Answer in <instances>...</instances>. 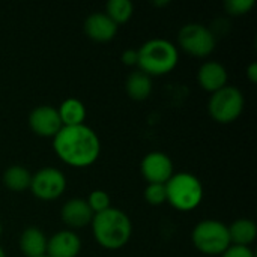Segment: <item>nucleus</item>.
<instances>
[{"label": "nucleus", "mask_w": 257, "mask_h": 257, "mask_svg": "<svg viewBox=\"0 0 257 257\" xmlns=\"http://www.w3.org/2000/svg\"><path fill=\"white\" fill-rule=\"evenodd\" d=\"M53 149L56 155L71 167H89L101 154V142L98 134L87 125L62 126L53 137Z\"/></svg>", "instance_id": "nucleus-1"}, {"label": "nucleus", "mask_w": 257, "mask_h": 257, "mask_svg": "<svg viewBox=\"0 0 257 257\" xmlns=\"http://www.w3.org/2000/svg\"><path fill=\"white\" fill-rule=\"evenodd\" d=\"M90 224L96 242L107 250L122 248L128 244L133 233L130 217L116 208L95 214Z\"/></svg>", "instance_id": "nucleus-2"}, {"label": "nucleus", "mask_w": 257, "mask_h": 257, "mask_svg": "<svg viewBox=\"0 0 257 257\" xmlns=\"http://www.w3.org/2000/svg\"><path fill=\"white\" fill-rule=\"evenodd\" d=\"M137 66L149 77L172 72L179 60L178 48L167 39L155 38L146 41L137 50Z\"/></svg>", "instance_id": "nucleus-3"}, {"label": "nucleus", "mask_w": 257, "mask_h": 257, "mask_svg": "<svg viewBox=\"0 0 257 257\" xmlns=\"http://www.w3.org/2000/svg\"><path fill=\"white\" fill-rule=\"evenodd\" d=\"M167 202L178 211L190 212L203 200V187L197 176L191 173H173L166 182Z\"/></svg>", "instance_id": "nucleus-4"}, {"label": "nucleus", "mask_w": 257, "mask_h": 257, "mask_svg": "<svg viewBox=\"0 0 257 257\" xmlns=\"http://www.w3.org/2000/svg\"><path fill=\"white\" fill-rule=\"evenodd\" d=\"M194 247L206 256H221L230 245L229 227L218 220H203L193 229Z\"/></svg>", "instance_id": "nucleus-5"}, {"label": "nucleus", "mask_w": 257, "mask_h": 257, "mask_svg": "<svg viewBox=\"0 0 257 257\" xmlns=\"http://www.w3.org/2000/svg\"><path fill=\"white\" fill-rule=\"evenodd\" d=\"M244 95L238 87L224 86L212 93L208 102V111L211 117L218 123L235 122L244 110Z\"/></svg>", "instance_id": "nucleus-6"}, {"label": "nucleus", "mask_w": 257, "mask_h": 257, "mask_svg": "<svg viewBox=\"0 0 257 257\" xmlns=\"http://www.w3.org/2000/svg\"><path fill=\"white\" fill-rule=\"evenodd\" d=\"M178 41L182 50L194 57H206L209 56L217 45L215 35L200 23L185 24L178 35Z\"/></svg>", "instance_id": "nucleus-7"}, {"label": "nucleus", "mask_w": 257, "mask_h": 257, "mask_svg": "<svg viewBox=\"0 0 257 257\" xmlns=\"http://www.w3.org/2000/svg\"><path fill=\"white\" fill-rule=\"evenodd\" d=\"M30 190L33 196L41 200H56L66 190V178L57 169L44 167L32 175Z\"/></svg>", "instance_id": "nucleus-8"}, {"label": "nucleus", "mask_w": 257, "mask_h": 257, "mask_svg": "<svg viewBox=\"0 0 257 257\" xmlns=\"http://www.w3.org/2000/svg\"><path fill=\"white\" fill-rule=\"evenodd\" d=\"M142 175L148 184H166L173 176V163L164 152H149L142 161Z\"/></svg>", "instance_id": "nucleus-9"}, {"label": "nucleus", "mask_w": 257, "mask_h": 257, "mask_svg": "<svg viewBox=\"0 0 257 257\" xmlns=\"http://www.w3.org/2000/svg\"><path fill=\"white\" fill-rule=\"evenodd\" d=\"M29 125L39 137H54L63 126L57 108L51 105L35 107L29 114Z\"/></svg>", "instance_id": "nucleus-10"}, {"label": "nucleus", "mask_w": 257, "mask_h": 257, "mask_svg": "<svg viewBox=\"0 0 257 257\" xmlns=\"http://www.w3.org/2000/svg\"><path fill=\"white\" fill-rule=\"evenodd\" d=\"M80 250V236L72 230H60L47 241L48 257H77Z\"/></svg>", "instance_id": "nucleus-11"}, {"label": "nucleus", "mask_w": 257, "mask_h": 257, "mask_svg": "<svg viewBox=\"0 0 257 257\" xmlns=\"http://www.w3.org/2000/svg\"><path fill=\"white\" fill-rule=\"evenodd\" d=\"M117 24L105 12H93L84 21V33L95 42H108L117 33Z\"/></svg>", "instance_id": "nucleus-12"}, {"label": "nucleus", "mask_w": 257, "mask_h": 257, "mask_svg": "<svg viewBox=\"0 0 257 257\" xmlns=\"http://www.w3.org/2000/svg\"><path fill=\"white\" fill-rule=\"evenodd\" d=\"M93 212L84 199H71L68 200L60 211L62 221L71 229H81L92 223Z\"/></svg>", "instance_id": "nucleus-13"}, {"label": "nucleus", "mask_w": 257, "mask_h": 257, "mask_svg": "<svg viewBox=\"0 0 257 257\" xmlns=\"http://www.w3.org/2000/svg\"><path fill=\"white\" fill-rule=\"evenodd\" d=\"M197 80H199V84L205 90H208L211 93H215L217 90L227 86V71L218 62H212V60L205 62L199 68Z\"/></svg>", "instance_id": "nucleus-14"}, {"label": "nucleus", "mask_w": 257, "mask_h": 257, "mask_svg": "<svg viewBox=\"0 0 257 257\" xmlns=\"http://www.w3.org/2000/svg\"><path fill=\"white\" fill-rule=\"evenodd\" d=\"M47 238L38 227H27L21 233L20 248L26 257H42L47 256Z\"/></svg>", "instance_id": "nucleus-15"}, {"label": "nucleus", "mask_w": 257, "mask_h": 257, "mask_svg": "<svg viewBox=\"0 0 257 257\" xmlns=\"http://www.w3.org/2000/svg\"><path fill=\"white\" fill-rule=\"evenodd\" d=\"M126 93L134 101H145L152 93V77L142 72L140 69L131 72L125 83Z\"/></svg>", "instance_id": "nucleus-16"}, {"label": "nucleus", "mask_w": 257, "mask_h": 257, "mask_svg": "<svg viewBox=\"0 0 257 257\" xmlns=\"http://www.w3.org/2000/svg\"><path fill=\"white\" fill-rule=\"evenodd\" d=\"M229 227V235H230V242L232 245H242V247H250L257 236V227L254 221L247 220V218H239L233 221Z\"/></svg>", "instance_id": "nucleus-17"}, {"label": "nucleus", "mask_w": 257, "mask_h": 257, "mask_svg": "<svg viewBox=\"0 0 257 257\" xmlns=\"http://www.w3.org/2000/svg\"><path fill=\"white\" fill-rule=\"evenodd\" d=\"M59 117L62 120L63 126H77L83 125L86 119V107L81 101L75 98L65 99L60 107L57 108Z\"/></svg>", "instance_id": "nucleus-18"}, {"label": "nucleus", "mask_w": 257, "mask_h": 257, "mask_svg": "<svg viewBox=\"0 0 257 257\" xmlns=\"http://www.w3.org/2000/svg\"><path fill=\"white\" fill-rule=\"evenodd\" d=\"M32 173L24 166H9L3 173V184L14 193H23L30 188Z\"/></svg>", "instance_id": "nucleus-19"}, {"label": "nucleus", "mask_w": 257, "mask_h": 257, "mask_svg": "<svg viewBox=\"0 0 257 257\" xmlns=\"http://www.w3.org/2000/svg\"><path fill=\"white\" fill-rule=\"evenodd\" d=\"M133 12H134V5L131 0H110L105 8V14L117 26L130 21Z\"/></svg>", "instance_id": "nucleus-20"}, {"label": "nucleus", "mask_w": 257, "mask_h": 257, "mask_svg": "<svg viewBox=\"0 0 257 257\" xmlns=\"http://www.w3.org/2000/svg\"><path fill=\"white\" fill-rule=\"evenodd\" d=\"M145 200L152 206H160L167 202L166 184H148L145 188Z\"/></svg>", "instance_id": "nucleus-21"}, {"label": "nucleus", "mask_w": 257, "mask_h": 257, "mask_svg": "<svg viewBox=\"0 0 257 257\" xmlns=\"http://www.w3.org/2000/svg\"><path fill=\"white\" fill-rule=\"evenodd\" d=\"M87 205L90 206L92 212L93 214H99V212H104L107 209L111 208V200H110V196L104 191V190H95L89 194V199L86 200Z\"/></svg>", "instance_id": "nucleus-22"}, {"label": "nucleus", "mask_w": 257, "mask_h": 257, "mask_svg": "<svg viewBox=\"0 0 257 257\" xmlns=\"http://www.w3.org/2000/svg\"><path fill=\"white\" fill-rule=\"evenodd\" d=\"M224 8L232 15H245L254 8V0H227L224 3Z\"/></svg>", "instance_id": "nucleus-23"}, {"label": "nucleus", "mask_w": 257, "mask_h": 257, "mask_svg": "<svg viewBox=\"0 0 257 257\" xmlns=\"http://www.w3.org/2000/svg\"><path fill=\"white\" fill-rule=\"evenodd\" d=\"M221 257H254V253L250 247H242V245H230Z\"/></svg>", "instance_id": "nucleus-24"}, {"label": "nucleus", "mask_w": 257, "mask_h": 257, "mask_svg": "<svg viewBox=\"0 0 257 257\" xmlns=\"http://www.w3.org/2000/svg\"><path fill=\"white\" fill-rule=\"evenodd\" d=\"M137 50H134V48H128V50H125L123 53H122V62L125 63V65H128V66H134V65H137Z\"/></svg>", "instance_id": "nucleus-25"}, {"label": "nucleus", "mask_w": 257, "mask_h": 257, "mask_svg": "<svg viewBox=\"0 0 257 257\" xmlns=\"http://www.w3.org/2000/svg\"><path fill=\"white\" fill-rule=\"evenodd\" d=\"M247 77L251 83H256L257 81V63L253 62L250 63V66L247 68Z\"/></svg>", "instance_id": "nucleus-26"}, {"label": "nucleus", "mask_w": 257, "mask_h": 257, "mask_svg": "<svg viewBox=\"0 0 257 257\" xmlns=\"http://www.w3.org/2000/svg\"><path fill=\"white\" fill-rule=\"evenodd\" d=\"M0 257H6V254H5V251H3L2 247H0Z\"/></svg>", "instance_id": "nucleus-27"}, {"label": "nucleus", "mask_w": 257, "mask_h": 257, "mask_svg": "<svg viewBox=\"0 0 257 257\" xmlns=\"http://www.w3.org/2000/svg\"><path fill=\"white\" fill-rule=\"evenodd\" d=\"M2 233H3V227H2V223H0V238H2Z\"/></svg>", "instance_id": "nucleus-28"}, {"label": "nucleus", "mask_w": 257, "mask_h": 257, "mask_svg": "<svg viewBox=\"0 0 257 257\" xmlns=\"http://www.w3.org/2000/svg\"><path fill=\"white\" fill-rule=\"evenodd\" d=\"M42 257H48V256H42Z\"/></svg>", "instance_id": "nucleus-29"}]
</instances>
